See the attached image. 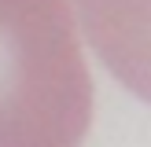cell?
Returning <instances> with one entry per match:
<instances>
[{
	"instance_id": "1",
	"label": "cell",
	"mask_w": 151,
	"mask_h": 147,
	"mask_svg": "<svg viewBox=\"0 0 151 147\" xmlns=\"http://www.w3.org/2000/svg\"><path fill=\"white\" fill-rule=\"evenodd\" d=\"M92 77L70 0H0V147H81Z\"/></svg>"
},
{
	"instance_id": "2",
	"label": "cell",
	"mask_w": 151,
	"mask_h": 147,
	"mask_svg": "<svg viewBox=\"0 0 151 147\" xmlns=\"http://www.w3.org/2000/svg\"><path fill=\"white\" fill-rule=\"evenodd\" d=\"M78 15L100 63L151 103V0H78Z\"/></svg>"
}]
</instances>
